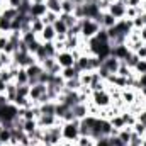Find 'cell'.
<instances>
[{"mask_svg":"<svg viewBox=\"0 0 146 146\" xmlns=\"http://www.w3.org/2000/svg\"><path fill=\"white\" fill-rule=\"evenodd\" d=\"M97 39L100 41V42H110V39H109V34H107V29H100L99 33H97Z\"/></svg>","mask_w":146,"mask_h":146,"instance_id":"7dc6e473","label":"cell"},{"mask_svg":"<svg viewBox=\"0 0 146 146\" xmlns=\"http://www.w3.org/2000/svg\"><path fill=\"white\" fill-rule=\"evenodd\" d=\"M119 65H121V60H117V58H114V56L110 54V56H107V58L102 61V66H100V68H104V70L109 72L110 75H115Z\"/></svg>","mask_w":146,"mask_h":146,"instance_id":"8fae6325","label":"cell"},{"mask_svg":"<svg viewBox=\"0 0 146 146\" xmlns=\"http://www.w3.org/2000/svg\"><path fill=\"white\" fill-rule=\"evenodd\" d=\"M131 134H133V127H129V126H126L121 131H117V136L121 138V141L126 143L127 146H129V141H131Z\"/></svg>","mask_w":146,"mask_h":146,"instance_id":"d4e9b609","label":"cell"},{"mask_svg":"<svg viewBox=\"0 0 146 146\" xmlns=\"http://www.w3.org/2000/svg\"><path fill=\"white\" fill-rule=\"evenodd\" d=\"M46 7L49 12H54V14H61V0H46Z\"/></svg>","mask_w":146,"mask_h":146,"instance_id":"f1b7e54d","label":"cell"},{"mask_svg":"<svg viewBox=\"0 0 146 146\" xmlns=\"http://www.w3.org/2000/svg\"><path fill=\"white\" fill-rule=\"evenodd\" d=\"M60 75H61V78H63V80H73V78H80V75H82V73L78 72V68L73 65V66H68V68H63Z\"/></svg>","mask_w":146,"mask_h":146,"instance_id":"d6986e66","label":"cell"},{"mask_svg":"<svg viewBox=\"0 0 146 146\" xmlns=\"http://www.w3.org/2000/svg\"><path fill=\"white\" fill-rule=\"evenodd\" d=\"M26 72H27V76H29V85H34V83H37V78L44 72V68L41 66V63H34V65L27 66Z\"/></svg>","mask_w":146,"mask_h":146,"instance_id":"7c38bea8","label":"cell"},{"mask_svg":"<svg viewBox=\"0 0 146 146\" xmlns=\"http://www.w3.org/2000/svg\"><path fill=\"white\" fill-rule=\"evenodd\" d=\"M5 68V65H3V61H2V58H0V70H3Z\"/></svg>","mask_w":146,"mask_h":146,"instance_id":"91938a15","label":"cell"},{"mask_svg":"<svg viewBox=\"0 0 146 146\" xmlns=\"http://www.w3.org/2000/svg\"><path fill=\"white\" fill-rule=\"evenodd\" d=\"M21 39H22L26 44H31L33 41H36L37 39V34L36 33H33V31H27V33H22V34H21Z\"/></svg>","mask_w":146,"mask_h":146,"instance_id":"60d3db41","label":"cell"},{"mask_svg":"<svg viewBox=\"0 0 146 146\" xmlns=\"http://www.w3.org/2000/svg\"><path fill=\"white\" fill-rule=\"evenodd\" d=\"M63 121L58 119L54 114H39L37 115V126L41 129H48V127H53V126H61Z\"/></svg>","mask_w":146,"mask_h":146,"instance_id":"5b68a950","label":"cell"},{"mask_svg":"<svg viewBox=\"0 0 146 146\" xmlns=\"http://www.w3.org/2000/svg\"><path fill=\"white\" fill-rule=\"evenodd\" d=\"M56 63L61 66V68H68V66H73L75 65V58H73V53L72 51H58L56 56H54Z\"/></svg>","mask_w":146,"mask_h":146,"instance_id":"8992f818","label":"cell"},{"mask_svg":"<svg viewBox=\"0 0 146 146\" xmlns=\"http://www.w3.org/2000/svg\"><path fill=\"white\" fill-rule=\"evenodd\" d=\"M136 119H138L139 122L146 124V107H143V109H141L139 112H138V114H136Z\"/></svg>","mask_w":146,"mask_h":146,"instance_id":"f907efd6","label":"cell"},{"mask_svg":"<svg viewBox=\"0 0 146 146\" xmlns=\"http://www.w3.org/2000/svg\"><path fill=\"white\" fill-rule=\"evenodd\" d=\"M41 44H42V42H41L39 39H36V41H33L31 44H27V51H29L31 54H36V53H37V49L41 48Z\"/></svg>","mask_w":146,"mask_h":146,"instance_id":"bcb514c9","label":"cell"},{"mask_svg":"<svg viewBox=\"0 0 146 146\" xmlns=\"http://www.w3.org/2000/svg\"><path fill=\"white\" fill-rule=\"evenodd\" d=\"M54 65H56V60H54V58H49V56H48V58H44V60L41 61V66L44 68V72H49Z\"/></svg>","mask_w":146,"mask_h":146,"instance_id":"b9f144b4","label":"cell"},{"mask_svg":"<svg viewBox=\"0 0 146 146\" xmlns=\"http://www.w3.org/2000/svg\"><path fill=\"white\" fill-rule=\"evenodd\" d=\"M121 117L124 119L126 126H129V127H133V126H134V122L138 121V119H136V114H133V112H131V110L127 109V107L121 110Z\"/></svg>","mask_w":146,"mask_h":146,"instance_id":"44dd1931","label":"cell"},{"mask_svg":"<svg viewBox=\"0 0 146 146\" xmlns=\"http://www.w3.org/2000/svg\"><path fill=\"white\" fill-rule=\"evenodd\" d=\"M133 131L136 133V134H139L141 138L146 134V124H143V122H139V121H136L134 122V126H133Z\"/></svg>","mask_w":146,"mask_h":146,"instance_id":"7bdbcfd3","label":"cell"},{"mask_svg":"<svg viewBox=\"0 0 146 146\" xmlns=\"http://www.w3.org/2000/svg\"><path fill=\"white\" fill-rule=\"evenodd\" d=\"M143 9L146 10V0H143Z\"/></svg>","mask_w":146,"mask_h":146,"instance_id":"be15d7a7","label":"cell"},{"mask_svg":"<svg viewBox=\"0 0 146 146\" xmlns=\"http://www.w3.org/2000/svg\"><path fill=\"white\" fill-rule=\"evenodd\" d=\"M14 82H15L17 85H29V76H27L26 68H19V70H17Z\"/></svg>","mask_w":146,"mask_h":146,"instance_id":"7402d4cb","label":"cell"},{"mask_svg":"<svg viewBox=\"0 0 146 146\" xmlns=\"http://www.w3.org/2000/svg\"><path fill=\"white\" fill-rule=\"evenodd\" d=\"M0 14H3L7 19H10V21H12L14 17H17V15H19V10H17V9H14V7H9V5H5V7L2 9V12H0Z\"/></svg>","mask_w":146,"mask_h":146,"instance_id":"d590c367","label":"cell"},{"mask_svg":"<svg viewBox=\"0 0 146 146\" xmlns=\"http://www.w3.org/2000/svg\"><path fill=\"white\" fill-rule=\"evenodd\" d=\"M24 0H7V5L9 7H14V9H19V5L22 3Z\"/></svg>","mask_w":146,"mask_h":146,"instance_id":"f5cc1de1","label":"cell"},{"mask_svg":"<svg viewBox=\"0 0 146 146\" xmlns=\"http://www.w3.org/2000/svg\"><path fill=\"white\" fill-rule=\"evenodd\" d=\"M121 99H122L124 106L129 107V106H133V104L136 102V99H138V90H134V88H122Z\"/></svg>","mask_w":146,"mask_h":146,"instance_id":"5bb4252c","label":"cell"},{"mask_svg":"<svg viewBox=\"0 0 146 146\" xmlns=\"http://www.w3.org/2000/svg\"><path fill=\"white\" fill-rule=\"evenodd\" d=\"M29 92H31V85H17V95L19 97H29Z\"/></svg>","mask_w":146,"mask_h":146,"instance_id":"ee69618b","label":"cell"},{"mask_svg":"<svg viewBox=\"0 0 146 146\" xmlns=\"http://www.w3.org/2000/svg\"><path fill=\"white\" fill-rule=\"evenodd\" d=\"M5 104H10V102H9L5 94H0V106H5Z\"/></svg>","mask_w":146,"mask_h":146,"instance_id":"11a10c76","label":"cell"},{"mask_svg":"<svg viewBox=\"0 0 146 146\" xmlns=\"http://www.w3.org/2000/svg\"><path fill=\"white\" fill-rule=\"evenodd\" d=\"M42 29H44V22H42V19H34L33 17V21H31V31L33 33H36L37 36L42 33Z\"/></svg>","mask_w":146,"mask_h":146,"instance_id":"4dcf8cb0","label":"cell"},{"mask_svg":"<svg viewBox=\"0 0 146 146\" xmlns=\"http://www.w3.org/2000/svg\"><path fill=\"white\" fill-rule=\"evenodd\" d=\"M75 5H82V3H85V0H72Z\"/></svg>","mask_w":146,"mask_h":146,"instance_id":"9f6ffc18","label":"cell"},{"mask_svg":"<svg viewBox=\"0 0 146 146\" xmlns=\"http://www.w3.org/2000/svg\"><path fill=\"white\" fill-rule=\"evenodd\" d=\"M126 5L127 7H139V5H143V0H127Z\"/></svg>","mask_w":146,"mask_h":146,"instance_id":"816d5d0a","label":"cell"},{"mask_svg":"<svg viewBox=\"0 0 146 146\" xmlns=\"http://www.w3.org/2000/svg\"><path fill=\"white\" fill-rule=\"evenodd\" d=\"M126 3H122V2H114V3H110L109 9H107V12L112 14L117 21H121V19H126Z\"/></svg>","mask_w":146,"mask_h":146,"instance_id":"52a82bcc","label":"cell"},{"mask_svg":"<svg viewBox=\"0 0 146 146\" xmlns=\"http://www.w3.org/2000/svg\"><path fill=\"white\" fill-rule=\"evenodd\" d=\"M48 92V85L46 83H34V85H31V92H29V99L31 100H34V102H37L39 100V97L41 95H44Z\"/></svg>","mask_w":146,"mask_h":146,"instance_id":"4fadbf2b","label":"cell"},{"mask_svg":"<svg viewBox=\"0 0 146 146\" xmlns=\"http://www.w3.org/2000/svg\"><path fill=\"white\" fill-rule=\"evenodd\" d=\"M95 146H110L109 136H102V138L95 139Z\"/></svg>","mask_w":146,"mask_h":146,"instance_id":"681fc988","label":"cell"},{"mask_svg":"<svg viewBox=\"0 0 146 146\" xmlns=\"http://www.w3.org/2000/svg\"><path fill=\"white\" fill-rule=\"evenodd\" d=\"M141 146H146V134L141 138Z\"/></svg>","mask_w":146,"mask_h":146,"instance_id":"6f0895ef","label":"cell"},{"mask_svg":"<svg viewBox=\"0 0 146 146\" xmlns=\"http://www.w3.org/2000/svg\"><path fill=\"white\" fill-rule=\"evenodd\" d=\"M129 53H131V51H129L127 44H115V46H110V54H112L114 58L121 60V61H124Z\"/></svg>","mask_w":146,"mask_h":146,"instance_id":"30bf717a","label":"cell"},{"mask_svg":"<svg viewBox=\"0 0 146 146\" xmlns=\"http://www.w3.org/2000/svg\"><path fill=\"white\" fill-rule=\"evenodd\" d=\"M104 2H106V3H109V5H110V3H114V2H117V0H104Z\"/></svg>","mask_w":146,"mask_h":146,"instance_id":"94428289","label":"cell"},{"mask_svg":"<svg viewBox=\"0 0 146 146\" xmlns=\"http://www.w3.org/2000/svg\"><path fill=\"white\" fill-rule=\"evenodd\" d=\"M131 22H133V29H136V31H139L143 26H146V24H145V19H143V14H141V15H138V17H134Z\"/></svg>","mask_w":146,"mask_h":146,"instance_id":"f6af8a7d","label":"cell"},{"mask_svg":"<svg viewBox=\"0 0 146 146\" xmlns=\"http://www.w3.org/2000/svg\"><path fill=\"white\" fill-rule=\"evenodd\" d=\"M129 146H133V145H129Z\"/></svg>","mask_w":146,"mask_h":146,"instance_id":"003e7915","label":"cell"},{"mask_svg":"<svg viewBox=\"0 0 146 146\" xmlns=\"http://www.w3.org/2000/svg\"><path fill=\"white\" fill-rule=\"evenodd\" d=\"M54 109H56V102H46V104H41L39 106V110L41 114H54Z\"/></svg>","mask_w":146,"mask_h":146,"instance_id":"e575fe53","label":"cell"},{"mask_svg":"<svg viewBox=\"0 0 146 146\" xmlns=\"http://www.w3.org/2000/svg\"><path fill=\"white\" fill-rule=\"evenodd\" d=\"M143 19H145V24H146V10L143 12Z\"/></svg>","mask_w":146,"mask_h":146,"instance_id":"6125c7cd","label":"cell"},{"mask_svg":"<svg viewBox=\"0 0 146 146\" xmlns=\"http://www.w3.org/2000/svg\"><path fill=\"white\" fill-rule=\"evenodd\" d=\"M138 33H139V39H141L143 42H146V26H143Z\"/></svg>","mask_w":146,"mask_h":146,"instance_id":"db71d44e","label":"cell"},{"mask_svg":"<svg viewBox=\"0 0 146 146\" xmlns=\"http://www.w3.org/2000/svg\"><path fill=\"white\" fill-rule=\"evenodd\" d=\"M138 61H139V56H138L136 53H129V54H127V58L124 60V63H126V65H127L131 70L136 66V63H138Z\"/></svg>","mask_w":146,"mask_h":146,"instance_id":"74e56055","label":"cell"},{"mask_svg":"<svg viewBox=\"0 0 146 146\" xmlns=\"http://www.w3.org/2000/svg\"><path fill=\"white\" fill-rule=\"evenodd\" d=\"M109 141H110V146H127L126 143H122V141H121V138H119L117 134L109 136Z\"/></svg>","mask_w":146,"mask_h":146,"instance_id":"c3c4849f","label":"cell"},{"mask_svg":"<svg viewBox=\"0 0 146 146\" xmlns=\"http://www.w3.org/2000/svg\"><path fill=\"white\" fill-rule=\"evenodd\" d=\"M48 12V7L46 3H31V9H29V15L34 17V19H42Z\"/></svg>","mask_w":146,"mask_h":146,"instance_id":"9a60e30c","label":"cell"},{"mask_svg":"<svg viewBox=\"0 0 146 146\" xmlns=\"http://www.w3.org/2000/svg\"><path fill=\"white\" fill-rule=\"evenodd\" d=\"M83 14H85V19L97 21L99 15L102 14V10L99 9V3H83Z\"/></svg>","mask_w":146,"mask_h":146,"instance_id":"9c48e42d","label":"cell"},{"mask_svg":"<svg viewBox=\"0 0 146 146\" xmlns=\"http://www.w3.org/2000/svg\"><path fill=\"white\" fill-rule=\"evenodd\" d=\"M115 75H119V76H126V78H129L131 75H133V70L124 63V61H121V65H119V68H117V73Z\"/></svg>","mask_w":146,"mask_h":146,"instance_id":"836d02e7","label":"cell"},{"mask_svg":"<svg viewBox=\"0 0 146 146\" xmlns=\"http://www.w3.org/2000/svg\"><path fill=\"white\" fill-rule=\"evenodd\" d=\"M75 3L72 0H61V14H73L75 10Z\"/></svg>","mask_w":146,"mask_h":146,"instance_id":"8d00e7d4","label":"cell"},{"mask_svg":"<svg viewBox=\"0 0 146 146\" xmlns=\"http://www.w3.org/2000/svg\"><path fill=\"white\" fill-rule=\"evenodd\" d=\"M61 138L66 139V141L76 143V139L80 138V121L63 122L61 124Z\"/></svg>","mask_w":146,"mask_h":146,"instance_id":"7a4b0ae2","label":"cell"},{"mask_svg":"<svg viewBox=\"0 0 146 146\" xmlns=\"http://www.w3.org/2000/svg\"><path fill=\"white\" fill-rule=\"evenodd\" d=\"M75 66L78 68L80 73L85 72H97L100 66H102V60L95 54H82L76 61H75Z\"/></svg>","mask_w":146,"mask_h":146,"instance_id":"6da1fadb","label":"cell"},{"mask_svg":"<svg viewBox=\"0 0 146 146\" xmlns=\"http://www.w3.org/2000/svg\"><path fill=\"white\" fill-rule=\"evenodd\" d=\"M80 24H82V33H80V37H82V39H85V41H88V39L95 37V36H97V33L102 29V27H100V24H99L97 21H94V19H82V21H80Z\"/></svg>","mask_w":146,"mask_h":146,"instance_id":"3957f363","label":"cell"},{"mask_svg":"<svg viewBox=\"0 0 146 146\" xmlns=\"http://www.w3.org/2000/svg\"><path fill=\"white\" fill-rule=\"evenodd\" d=\"M133 72L136 76H139V75H145L146 73V60H139L138 63H136V66L133 68Z\"/></svg>","mask_w":146,"mask_h":146,"instance_id":"f35d334b","label":"cell"},{"mask_svg":"<svg viewBox=\"0 0 146 146\" xmlns=\"http://www.w3.org/2000/svg\"><path fill=\"white\" fill-rule=\"evenodd\" d=\"M42 46H44V51H46V56H49V58H54L56 56V48H54V42H42Z\"/></svg>","mask_w":146,"mask_h":146,"instance_id":"ab89813d","label":"cell"},{"mask_svg":"<svg viewBox=\"0 0 146 146\" xmlns=\"http://www.w3.org/2000/svg\"><path fill=\"white\" fill-rule=\"evenodd\" d=\"M10 19H7L3 14H0V33H5V34H9L10 33Z\"/></svg>","mask_w":146,"mask_h":146,"instance_id":"d6a6232c","label":"cell"},{"mask_svg":"<svg viewBox=\"0 0 146 146\" xmlns=\"http://www.w3.org/2000/svg\"><path fill=\"white\" fill-rule=\"evenodd\" d=\"M37 39H39L41 42H53V41L56 39V31H54V27H53V26H44L42 33L37 36Z\"/></svg>","mask_w":146,"mask_h":146,"instance_id":"2e32d148","label":"cell"},{"mask_svg":"<svg viewBox=\"0 0 146 146\" xmlns=\"http://www.w3.org/2000/svg\"><path fill=\"white\" fill-rule=\"evenodd\" d=\"M31 2H34V3H46V0H31Z\"/></svg>","mask_w":146,"mask_h":146,"instance_id":"680465c9","label":"cell"},{"mask_svg":"<svg viewBox=\"0 0 146 146\" xmlns=\"http://www.w3.org/2000/svg\"><path fill=\"white\" fill-rule=\"evenodd\" d=\"M110 126L115 129V131H121L122 127H126V122H124V119L121 117V114H117V115H114V117H110L109 119Z\"/></svg>","mask_w":146,"mask_h":146,"instance_id":"83f0119b","label":"cell"},{"mask_svg":"<svg viewBox=\"0 0 146 146\" xmlns=\"http://www.w3.org/2000/svg\"><path fill=\"white\" fill-rule=\"evenodd\" d=\"M127 7V5H126ZM145 12V9H143V5H139V7H127L126 9V19H129V21H133L134 17H138V15H141Z\"/></svg>","mask_w":146,"mask_h":146,"instance_id":"cb8c5ba5","label":"cell"},{"mask_svg":"<svg viewBox=\"0 0 146 146\" xmlns=\"http://www.w3.org/2000/svg\"><path fill=\"white\" fill-rule=\"evenodd\" d=\"M5 95H7V99H9L10 104L15 100V97H17V85H15V82H9V83H7Z\"/></svg>","mask_w":146,"mask_h":146,"instance_id":"603a6c76","label":"cell"},{"mask_svg":"<svg viewBox=\"0 0 146 146\" xmlns=\"http://www.w3.org/2000/svg\"><path fill=\"white\" fill-rule=\"evenodd\" d=\"M37 129H39V126H37V119H31V121H22V131L27 134V136H31V134H34Z\"/></svg>","mask_w":146,"mask_h":146,"instance_id":"ffe728a7","label":"cell"},{"mask_svg":"<svg viewBox=\"0 0 146 146\" xmlns=\"http://www.w3.org/2000/svg\"><path fill=\"white\" fill-rule=\"evenodd\" d=\"M39 146H44V145H39Z\"/></svg>","mask_w":146,"mask_h":146,"instance_id":"03108f58","label":"cell"},{"mask_svg":"<svg viewBox=\"0 0 146 146\" xmlns=\"http://www.w3.org/2000/svg\"><path fill=\"white\" fill-rule=\"evenodd\" d=\"M53 27H54V31H56V36H66V34H68V26H66L61 19H58V21L53 24Z\"/></svg>","mask_w":146,"mask_h":146,"instance_id":"484cf974","label":"cell"},{"mask_svg":"<svg viewBox=\"0 0 146 146\" xmlns=\"http://www.w3.org/2000/svg\"><path fill=\"white\" fill-rule=\"evenodd\" d=\"M72 110H73V115H75L76 121H82V119H85L88 115V106H87V102H80V104L73 106Z\"/></svg>","mask_w":146,"mask_h":146,"instance_id":"e0dca14e","label":"cell"},{"mask_svg":"<svg viewBox=\"0 0 146 146\" xmlns=\"http://www.w3.org/2000/svg\"><path fill=\"white\" fill-rule=\"evenodd\" d=\"M60 19H61V21L68 26V29H70V27H73L76 22H80V21H78L73 14H60Z\"/></svg>","mask_w":146,"mask_h":146,"instance_id":"f546056e","label":"cell"},{"mask_svg":"<svg viewBox=\"0 0 146 146\" xmlns=\"http://www.w3.org/2000/svg\"><path fill=\"white\" fill-rule=\"evenodd\" d=\"M58 19H60V15H58V14H54V12H49V10H48V12H46V15L42 17V22H44V26H53Z\"/></svg>","mask_w":146,"mask_h":146,"instance_id":"1f68e13d","label":"cell"},{"mask_svg":"<svg viewBox=\"0 0 146 146\" xmlns=\"http://www.w3.org/2000/svg\"><path fill=\"white\" fill-rule=\"evenodd\" d=\"M65 90H75V92H80L82 88V82L80 78H73V80H65Z\"/></svg>","mask_w":146,"mask_h":146,"instance_id":"4316f807","label":"cell"},{"mask_svg":"<svg viewBox=\"0 0 146 146\" xmlns=\"http://www.w3.org/2000/svg\"><path fill=\"white\" fill-rule=\"evenodd\" d=\"M80 44H82V37H80V36H66V41H65V49H66V51L80 49Z\"/></svg>","mask_w":146,"mask_h":146,"instance_id":"ac0fdd59","label":"cell"},{"mask_svg":"<svg viewBox=\"0 0 146 146\" xmlns=\"http://www.w3.org/2000/svg\"><path fill=\"white\" fill-rule=\"evenodd\" d=\"M90 100L99 107V109H107L112 106V97H110V94L107 90H99V92H92V95H90Z\"/></svg>","mask_w":146,"mask_h":146,"instance_id":"277c9868","label":"cell"},{"mask_svg":"<svg viewBox=\"0 0 146 146\" xmlns=\"http://www.w3.org/2000/svg\"><path fill=\"white\" fill-rule=\"evenodd\" d=\"M117 2H122V3H126V2H127V0H117Z\"/></svg>","mask_w":146,"mask_h":146,"instance_id":"e7e4bbea","label":"cell"},{"mask_svg":"<svg viewBox=\"0 0 146 146\" xmlns=\"http://www.w3.org/2000/svg\"><path fill=\"white\" fill-rule=\"evenodd\" d=\"M97 22L100 24V27H102V29H110V27H114V26L117 24V19H115L112 14H109V12L106 10V12H102V14L99 15Z\"/></svg>","mask_w":146,"mask_h":146,"instance_id":"ba28073f","label":"cell"}]
</instances>
